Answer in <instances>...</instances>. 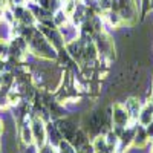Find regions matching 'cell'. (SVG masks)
Masks as SVG:
<instances>
[{
	"label": "cell",
	"mask_w": 153,
	"mask_h": 153,
	"mask_svg": "<svg viewBox=\"0 0 153 153\" xmlns=\"http://www.w3.org/2000/svg\"><path fill=\"white\" fill-rule=\"evenodd\" d=\"M28 42V48H29V52L34 54L35 57H40L45 60H52L57 58V49L49 43L48 38L37 29H34V32L26 38Z\"/></svg>",
	"instance_id": "cell-1"
},
{
	"label": "cell",
	"mask_w": 153,
	"mask_h": 153,
	"mask_svg": "<svg viewBox=\"0 0 153 153\" xmlns=\"http://www.w3.org/2000/svg\"><path fill=\"white\" fill-rule=\"evenodd\" d=\"M31 130H32V138H34V143L38 147H43L48 141V135H46V126L45 121L42 118L32 115L31 117Z\"/></svg>",
	"instance_id": "cell-2"
},
{
	"label": "cell",
	"mask_w": 153,
	"mask_h": 153,
	"mask_svg": "<svg viewBox=\"0 0 153 153\" xmlns=\"http://www.w3.org/2000/svg\"><path fill=\"white\" fill-rule=\"evenodd\" d=\"M129 121H132V118H130L129 112H127V109L120 103H115L112 107V124L115 127H123V129H126V126L129 124Z\"/></svg>",
	"instance_id": "cell-3"
},
{
	"label": "cell",
	"mask_w": 153,
	"mask_h": 153,
	"mask_svg": "<svg viewBox=\"0 0 153 153\" xmlns=\"http://www.w3.org/2000/svg\"><path fill=\"white\" fill-rule=\"evenodd\" d=\"M124 107L127 109V112H129L132 121L138 120V115H139V112H141V109H143V106H141V103H139L138 98H129V100L126 101V106Z\"/></svg>",
	"instance_id": "cell-4"
},
{
	"label": "cell",
	"mask_w": 153,
	"mask_h": 153,
	"mask_svg": "<svg viewBox=\"0 0 153 153\" xmlns=\"http://www.w3.org/2000/svg\"><path fill=\"white\" fill-rule=\"evenodd\" d=\"M138 121H139V124L144 126V127L149 126L153 121V104L152 106L147 104V106H144L141 109V112H139V115H138Z\"/></svg>",
	"instance_id": "cell-5"
},
{
	"label": "cell",
	"mask_w": 153,
	"mask_h": 153,
	"mask_svg": "<svg viewBox=\"0 0 153 153\" xmlns=\"http://www.w3.org/2000/svg\"><path fill=\"white\" fill-rule=\"evenodd\" d=\"M92 146H94V152L95 153H113L110 150V147L107 146V143H106V136H103V135H98L94 139Z\"/></svg>",
	"instance_id": "cell-6"
},
{
	"label": "cell",
	"mask_w": 153,
	"mask_h": 153,
	"mask_svg": "<svg viewBox=\"0 0 153 153\" xmlns=\"http://www.w3.org/2000/svg\"><path fill=\"white\" fill-rule=\"evenodd\" d=\"M104 19H106V22L110 25L112 28H120L121 25L124 23L123 22V19H121V16L118 14L117 11H107V12H104Z\"/></svg>",
	"instance_id": "cell-7"
},
{
	"label": "cell",
	"mask_w": 153,
	"mask_h": 153,
	"mask_svg": "<svg viewBox=\"0 0 153 153\" xmlns=\"http://www.w3.org/2000/svg\"><path fill=\"white\" fill-rule=\"evenodd\" d=\"M52 22H54V25L57 28H61V26H65V25L69 22V16L60 8L52 14Z\"/></svg>",
	"instance_id": "cell-8"
},
{
	"label": "cell",
	"mask_w": 153,
	"mask_h": 153,
	"mask_svg": "<svg viewBox=\"0 0 153 153\" xmlns=\"http://www.w3.org/2000/svg\"><path fill=\"white\" fill-rule=\"evenodd\" d=\"M37 3L40 5L42 8H45L46 11L52 12V14H54V12H55L57 9H60V8H61V5H60L58 0H38Z\"/></svg>",
	"instance_id": "cell-9"
},
{
	"label": "cell",
	"mask_w": 153,
	"mask_h": 153,
	"mask_svg": "<svg viewBox=\"0 0 153 153\" xmlns=\"http://www.w3.org/2000/svg\"><path fill=\"white\" fill-rule=\"evenodd\" d=\"M9 55V42L0 38V58H6Z\"/></svg>",
	"instance_id": "cell-10"
},
{
	"label": "cell",
	"mask_w": 153,
	"mask_h": 153,
	"mask_svg": "<svg viewBox=\"0 0 153 153\" xmlns=\"http://www.w3.org/2000/svg\"><path fill=\"white\" fill-rule=\"evenodd\" d=\"M23 150H22V153H40V147H38L35 143H32V144H28V146H25L23 144Z\"/></svg>",
	"instance_id": "cell-11"
},
{
	"label": "cell",
	"mask_w": 153,
	"mask_h": 153,
	"mask_svg": "<svg viewBox=\"0 0 153 153\" xmlns=\"http://www.w3.org/2000/svg\"><path fill=\"white\" fill-rule=\"evenodd\" d=\"M146 133H147V138L149 139H153V121L149 124V126H146Z\"/></svg>",
	"instance_id": "cell-12"
},
{
	"label": "cell",
	"mask_w": 153,
	"mask_h": 153,
	"mask_svg": "<svg viewBox=\"0 0 153 153\" xmlns=\"http://www.w3.org/2000/svg\"><path fill=\"white\" fill-rule=\"evenodd\" d=\"M150 3H152V0H143V8H144V11L150 9Z\"/></svg>",
	"instance_id": "cell-13"
},
{
	"label": "cell",
	"mask_w": 153,
	"mask_h": 153,
	"mask_svg": "<svg viewBox=\"0 0 153 153\" xmlns=\"http://www.w3.org/2000/svg\"><path fill=\"white\" fill-rule=\"evenodd\" d=\"M3 130H5V124H3V121H2V120H0V133H2Z\"/></svg>",
	"instance_id": "cell-14"
},
{
	"label": "cell",
	"mask_w": 153,
	"mask_h": 153,
	"mask_svg": "<svg viewBox=\"0 0 153 153\" xmlns=\"http://www.w3.org/2000/svg\"><path fill=\"white\" fill-rule=\"evenodd\" d=\"M58 2H60V5H63V3H66L68 0H58Z\"/></svg>",
	"instance_id": "cell-15"
},
{
	"label": "cell",
	"mask_w": 153,
	"mask_h": 153,
	"mask_svg": "<svg viewBox=\"0 0 153 153\" xmlns=\"http://www.w3.org/2000/svg\"><path fill=\"white\" fill-rule=\"evenodd\" d=\"M0 147H2V139H0Z\"/></svg>",
	"instance_id": "cell-16"
},
{
	"label": "cell",
	"mask_w": 153,
	"mask_h": 153,
	"mask_svg": "<svg viewBox=\"0 0 153 153\" xmlns=\"http://www.w3.org/2000/svg\"><path fill=\"white\" fill-rule=\"evenodd\" d=\"M150 153H153V149H152V152H150Z\"/></svg>",
	"instance_id": "cell-17"
}]
</instances>
